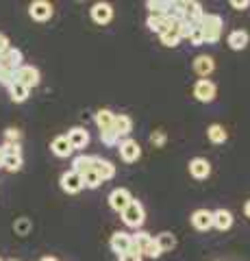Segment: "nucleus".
Listing matches in <instances>:
<instances>
[{
  "instance_id": "obj_32",
  "label": "nucleus",
  "mask_w": 250,
  "mask_h": 261,
  "mask_svg": "<svg viewBox=\"0 0 250 261\" xmlns=\"http://www.w3.org/2000/svg\"><path fill=\"white\" fill-rule=\"evenodd\" d=\"M80 178H83V187H87V190H96L102 183V178L96 170H87L85 174H80Z\"/></svg>"
},
{
  "instance_id": "obj_34",
  "label": "nucleus",
  "mask_w": 250,
  "mask_h": 261,
  "mask_svg": "<svg viewBox=\"0 0 250 261\" xmlns=\"http://www.w3.org/2000/svg\"><path fill=\"white\" fill-rule=\"evenodd\" d=\"M100 142L104 146H118L120 144V137L116 133V128H111V130H100Z\"/></svg>"
},
{
  "instance_id": "obj_11",
  "label": "nucleus",
  "mask_w": 250,
  "mask_h": 261,
  "mask_svg": "<svg viewBox=\"0 0 250 261\" xmlns=\"http://www.w3.org/2000/svg\"><path fill=\"white\" fill-rule=\"evenodd\" d=\"M68 142L72 146V150H85L90 144V133L83 126H74L68 130Z\"/></svg>"
},
{
  "instance_id": "obj_46",
  "label": "nucleus",
  "mask_w": 250,
  "mask_h": 261,
  "mask_svg": "<svg viewBox=\"0 0 250 261\" xmlns=\"http://www.w3.org/2000/svg\"><path fill=\"white\" fill-rule=\"evenodd\" d=\"M0 261H3V259H0Z\"/></svg>"
},
{
  "instance_id": "obj_20",
  "label": "nucleus",
  "mask_w": 250,
  "mask_h": 261,
  "mask_svg": "<svg viewBox=\"0 0 250 261\" xmlns=\"http://www.w3.org/2000/svg\"><path fill=\"white\" fill-rule=\"evenodd\" d=\"M92 170H96V172L100 174L102 181H109V178L116 176V166L111 161L98 157V154H94V166H92Z\"/></svg>"
},
{
  "instance_id": "obj_22",
  "label": "nucleus",
  "mask_w": 250,
  "mask_h": 261,
  "mask_svg": "<svg viewBox=\"0 0 250 261\" xmlns=\"http://www.w3.org/2000/svg\"><path fill=\"white\" fill-rule=\"evenodd\" d=\"M96 126H98V130H111L116 124V113L111 109H100L96 111Z\"/></svg>"
},
{
  "instance_id": "obj_17",
  "label": "nucleus",
  "mask_w": 250,
  "mask_h": 261,
  "mask_svg": "<svg viewBox=\"0 0 250 261\" xmlns=\"http://www.w3.org/2000/svg\"><path fill=\"white\" fill-rule=\"evenodd\" d=\"M189 174L193 178H198V181H205V178L211 174V163L203 157H196L189 161Z\"/></svg>"
},
{
  "instance_id": "obj_25",
  "label": "nucleus",
  "mask_w": 250,
  "mask_h": 261,
  "mask_svg": "<svg viewBox=\"0 0 250 261\" xmlns=\"http://www.w3.org/2000/svg\"><path fill=\"white\" fill-rule=\"evenodd\" d=\"M159 39H161V44L163 46H168V48H174V46H179V42H181V22H174L172 24V29L170 31H165L163 35H159Z\"/></svg>"
},
{
  "instance_id": "obj_33",
  "label": "nucleus",
  "mask_w": 250,
  "mask_h": 261,
  "mask_svg": "<svg viewBox=\"0 0 250 261\" xmlns=\"http://www.w3.org/2000/svg\"><path fill=\"white\" fill-rule=\"evenodd\" d=\"M187 42L191 46H203L205 44V35H203V27H200V24H193L191 27L189 35H187Z\"/></svg>"
},
{
  "instance_id": "obj_5",
  "label": "nucleus",
  "mask_w": 250,
  "mask_h": 261,
  "mask_svg": "<svg viewBox=\"0 0 250 261\" xmlns=\"http://www.w3.org/2000/svg\"><path fill=\"white\" fill-rule=\"evenodd\" d=\"M215 96H217V87L213 81H209V79L196 81V85H193V98L198 102H213Z\"/></svg>"
},
{
  "instance_id": "obj_3",
  "label": "nucleus",
  "mask_w": 250,
  "mask_h": 261,
  "mask_svg": "<svg viewBox=\"0 0 250 261\" xmlns=\"http://www.w3.org/2000/svg\"><path fill=\"white\" fill-rule=\"evenodd\" d=\"M122 220L126 226L131 228H140L144 222H146V211H144V205L140 200H131V205H128L124 211H122Z\"/></svg>"
},
{
  "instance_id": "obj_19",
  "label": "nucleus",
  "mask_w": 250,
  "mask_h": 261,
  "mask_svg": "<svg viewBox=\"0 0 250 261\" xmlns=\"http://www.w3.org/2000/svg\"><path fill=\"white\" fill-rule=\"evenodd\" d=\"M248 42H250V35H248V31H244V29L231 31L229 37H227V44L231 46V50H244V48L248 46Z\"/></svg>"
},
{
  "instance_id": "obj_10",
  "label": "nucleus",
  "mask_w": 250,
  "mask_h": 261,
  "mask_svg": "<svg viewBox=\"0 0 250 261\" xmlns=\"http://www.w3.org/2000/svg\"><path fill=\"white\" fill-rule=\"evenodd\" d=\"M29 13H31V18L33 20L46 22V20L52 18V5L48 3V0H35V3H31Z\"/></svg>"
},
{
  "instance_id": "obj_23",
  "label": "nucleus",
  "mask_w": 250,
  "mask_h": 261,
  "mask_svg": "<svg viewBox=\"0 0 250 261\" xmlns=\"http://www.w3.org/2000/svg\"><path fill=\"white\" fill-rule=\"evenodd\" d=\"M213 226L217 231H229L233 226V214L229 209H215L213 211Z\"/></svg>"
},
{
  "instance_id": "obj_21",
  "label": "nucleus",
  "mask_w": 250,
  "mask_h": 261,
  "mask_svg": "<svg viewBox=\"0 0 250 261\" xmlns=\"http://www.w3.org/2000/svg\"><path fill=\"white\" fill-rule=\"evenodd\" d=\"M22 65V53L18 48H9L3 57H0V68H9V70H18Z\"/></svg>"
},
{
  "instance_id": "obj_29",
  "label": "nucleus",
  "mask_w": 250,
  "mask_h": 261,
  "mask_svg": "<svg viewBox=\"0 0 250 261\" xmlns=\"http://www.w3.org/2000/svg\"><path fill=\"white\" fill-rule=\"evenodd\" d=\"M29 94H31V89L24 87L22 83H18V81H13V83L9 85V96H11L13 102H24L29 98Z\"/></svg>"
},
{
  "instance_id": "obj_36",
  "label": "nucleus",
  "mask_w": 250,
  "mask_h": 261,
  "mask_svg": "<svg viewBox=\"0 0 250 261\" xmlns=\"http://www.w3.org/2000/svg\"><path fill=\"white\" fill-rule=\"evenodd\" d=\"M13 81H15V72H13V70H9V68H0V85L9 87Z\"/></svg>"
},
{
  "instance_id": "obj_40",
  "label": "nucleus",
  "mask_w": 250,
  "mask_h": 261,
  "mask_svg": "<svg viewBox=\"0 0 250 261\" xmlns=\"http://www.w3.org/2000/svg\"><path fill=\"white\" fill-rule=\"evenodd\" d=\"M229 5L233 7V9H237V11H244V9L250 7V0H231Z\"/></svg>"
},
{
  "instance_id": "obj_12",
  "label": "nucleus",
  "mask_w": 250,
  "mask_h": 261,
  "mask_svg": "<svg viewBox=\"0 0 250 261\" xmlns=\"http://www.w3.org/2000/svg\"><path fill=\"white\" fill-rule=\"evenodd\" d=\"M191 226L196 228V231H209V228L213 226V211L209 209H196L191 214Z\"/></svg>"
},
{
  "instance_id": "obj_18",
  "label": "nucleus",
  "mask_w": 250,
  "mask_h": 261,
  "mask_svg": "<svg viewBox=\"0 0 250 261\" xmlns=\"http://www.w3.org/2000/svg\"><path fill=\"white\" fill-rule=\"evenodd\" d=\"M193 70H196V74H198L200 79H207V76L215 70L213 57H209V55H198L196 59H193Z\"/></svg>"
},
{
  "instance_id": "obj_41",
  "label": "nucleus",
  "mask_w": 250,
  "mask_h": 261,
  "mask_svg": "<svg viewBox=\"0 0 250 261\" xmlns=\"http://www.w3.org/2000/svg\"><path fill=\"white\" fill-rule=\"evenodd\" d=\"M9 37H7V35H3V33H0V57H3L7 50H9Z\"/></svg>"
},
{
  "instance_id": "obj_31",
  "label": "nucleus",
  "mask_w": 250,
  "mask_h": 261,
  "mask_svg": "<svg viewBox=\"0 0 250 261\" xmlns=\"http://www.w3.org/2000/svg\"><path fill=\"white\" fill-rule=\"evenodd\" d=\"M157 244H159V248H161V252H168V250H172L174 246H176V238L172 233H168V231H163V233H159L157 235Z\"/></svg>"
},
{
  "instance_id": "obj_15",
  "label": "nucleus",
  "mask_w": 250,
  "mask_h": 261,
  "mask_svg": "<svg viewBox=\"0 0 250 261\" xmlns=\"http://www.w3.org/2000/svg\"><path fill=\"white\" fill-rule=\"evenodd\" d=\"M172 24H174V20L170 15H148V20H146V27L152 33H157V35H163L165 31H170Z\"/></svg>"
},
{
  "instance_id": "obj_8",
  "label": "nucleus",
  "mask_w": 250,
  "mask_h": 261,
  "mask_svg": "<svg viewBox=\"0 0 250 261\" xmlns=\"http://www.w3.org/2000/svg\"><path fill=\"white\" fill-rule=\"evenodd\" d=\"M118 146H120V157H122V161H126V163H135L142 157V146L135 140H131V137L122 140Z\"/></svg>"
},
{
  "instance_id": "obj_43",
  "label": "nucleus",
  "mask_w": 250,
  "mask_h": 261,
  "mask_svg": "<svg viewBox=\"0 0 250 261\" xmlns=\"http://www.w3.org/2000/svg\"><path fill=\"white\" fill-rule=\"evenodd\" d=\"M3 161H5V150H3V146H0V168H3Z\"/></svg>"
},
{
  "instance_id": "obj_38",
  "label": "nucleus",
  "mask_w": 250,
  "mask_h": 261,
  "mask_svg": "<svg viewBox=\"0 0 250 261\" xmlns=\"http://www.w3.org/2000/svg\"><path fill=\"white\" fill-rule=\"evenodd\" d=\"M150 142H152L155 148H163V146H165V133H163V130H155V133L150 135Z\"/></svg>"
},
{
  "instance_id": "obj_24",
  "label": "nucleus",
  "mask_w": 250,
  "mask_h": 261,
  "mask_svg": "<svg viewBox=\"0 0 250 261\" xmlns=\"http://www.w3.org/2000/svg\"><path fill=\"white\" fill-rule=\"evenodd\" d=\"M50 150L57 154V157H61V159L70 157V154L74 152V150H72V146H70V142H68V135H57V137H54L52 144H50Z\"/></svg>"
},
{
  "instance_id": "obj_4",
  "label": "nucleus",
  "mask_w": 250,
  "mask_h": 261,
  "mask_svg": "<svg viewBox=\"0 0 250 261\" xmlns=\"http://www.w3.org/2000/svg\"><path fill=\"white\" fill-rule=\"evenodd\" d=\"M15 81H18V83H22L24 87L33 89V87L39 85V81H42V74H39V70L35 68V65L22 63L20 68L15 70Z\"/></svg>"
},
{
  "instance_id": "obj_30",
  "label": "nucleus",
  "mask_w": 250,
  "mask_h": 261,
  "mask_svg": "<svg viewBox=\"0 0 250 261\" xmlns=\"http://www.w3.org/2000/svg\"><path fill=\"white\" fill-rule=\"evenodd\" d=\"M146 7H148L150 15H168L172 3H170V0H148Z\"/></svg>"
},
{
  "instance_id": "obj_7",
  "label": "nucleus",
  "mask_w": 250,
  "mask_h": 261,
  "mask_svg": "<svg viewBox=\"0 0 250 261\" xmlns=\"http://www.w3.org/2000/svg\"><path fill=\"white\" fill-rule=\"evenodd\" d=\"M131 200H133V196L126 187H116V190L109 194V207L118 211V214H122V211L131 205Z\"/></svg>"
},
{
  "instance_id": "obj_37",
  "label": "nucleus",
  "mask_w": 250,
  "mask_h": 261,
  "mask_svg": "<svg viewBox=\"0 0 250 261\" xmlns=\"http://www.w3.org/2000/svg\"><path fill=\"white\" fill-rule=\"evenodd\" d=\"M144 257H142V252L137 250L135 246L131 248V250H126V252H122V255H118V261H142Z\"/></svg>"
},
{
  "instance_id": "obj_14",
  "label": "nucleus",
  "mask_w": 250,
  "mask_h": 261,
  "mask_svg": "<svg viewBox=\"0 0 250 261\" xmlns=\"http://www.w3.org/2000/svg\"><path fill=\"white\" fill-rule=\"evenodd\" d=\"M183 9H185V22L189 24H200L205 18L203 5L196 3V0H183Z\"/></svg>"
},
{
  "instance_id": "obj_42",
  "label": "nucleus",
  "mask_w": 250,
  "mask_h": 261,
  "mask_svg": "<svg viewBox=\"0 0 250 261\" xmlns=\"http://www.w3.org/2000/svg\"><path fill=\"white\" fill-rule=\"evenodd\" d=\"M244 214H246V218L250 220V200H246V205H244Z\"/></svg>"
},
{
  "instance_id": "obj_45",
  "label": "nucleus",
  "mask_w": 250,
  "mask_h": 261,
  "mask_svg": "<svg viewBox=\"0 0 250 261\" xmlns=\"http://www.w3.org/2000/svg\"><path fill=\"white\" fill-rule=\"evenodd\" d=\"M9 261H15V259H9Z\"/></svg>"
},
{
  "instance_id": "obj_16",
  "label": "nucleus",
  "mask_w": 250,
  "mask_h": 261,
  "mask_svg": "<svg viewBox=\"0 0 250 261\" xmlns=\"http://www.w3.org/2000/svg\"><path fill=\"white\" fill-rule=\"evenodd\" d=\"M111 18H114V7H111L109 3H96L92 7V20L96 24H109Z\"/></svg>"
},
{
  "instance_id": "obj_1",
  "label": "nucleus",
  "mask_w": 250,
  "mask_h": 261,
  "mask_svg": "<svg viewBox=\"0 0 250 261\" xmlns=\"http://www.w3.org/2000/svg\"><path fill=\"white\" fill-rule=\"evenodd\" d=\"M200 27H203L205 44H217V42H220L222 31H224L222 15H217V13H205V18H203V22H200Z\"/></svg>"
},
{
  "instance_id": "obj_44",
  "label": "nucleus",
  "mask_w": 250,
  "mask_h": 261,
  "mask_svg": "<svg viewBox=\"0 0 250 261\" xmlns=\"http://www.w3.org/2000/svg\"><path fill=\"white\" fill-rule=\"evenodd\" d=\"M42 261H57V259H54V257H44Z\"/></svg>"
},
{
  "instance_id": "obj_27",
  "label": "nucleus",
  "mask_w": 250,
  "mask_h": 261,
  "mask_svg": "<svg viewBox=\"0 0 250 261\" xmlns=\"http://www.w3.org/2000/svg\"><path fill=\"white\" fill-rule=\"evenodd\" d=\"M94 166V154H78V157L72 159V170L76 174H85L87 170H92Z\"/></svg>"
},
{
  "instance_id": "obj_13",
  "label": "nucleus",
  "mask_w": 250,
  "mask_h": 261,
  "mask_svg": "<svg viewBox=\"0 0 250 261\" xmlns=\"http://www.w3.org/2000/svg\"><path fill=\"white\" fill-rule=\"evenodd\" d=\"M109 246H111V250H114V252L122 255V252H126V250L133 248V235H128V233H124V231H118V233L111 235Z\"/></svg>"
},
{
  "instance_id": "obj_26",
  "label": "nucleus",
  "mask_w": 250,
  "mask_h": 261,
  "mask_svg": "<svg viewBox=\"0 0 250 261\" xmlns=\"http://www.w3.org/2000/svg\"><path fill=\"white\" fill-rule=\"evenodd\" d=\"M114 128H116L118 137H124V140H126V137L131 135V130H133V120H131V116H126V113H120V116H116Z\"/></svg>"
},
{
  "instance_id": "obj_35",
  "label": "nucleus",
  "mask_w": 250,
  "mask_h": 261,
  "mask_svg": "<svg viewBox=\"0 0 250 261\" xmlns=\"http://www.w3.org/2000/svg\"><path fill=\"white\" fill-rule=\"evenodd\" d=\"M13 228H15V233H18V235H29V231H31V220H29V218L15 220Z\"/></svg>"
},
{
  "instance_id": "obj_2",
  "label": "nucleus",
  "mask_w": 250,
  "mask_h": 261,
  "mask_svg": "<svg viewBox=\"0 0 250 261\" xmlns=\"http://www.w3.org/2000/svg\"><path fill=\"white\" fill-rule=\"evenodd\" d=\"M133 246L142 252V257L157 259V257L163 255V252H161V248H159V244H157V240L152 238L150 233H146V231H137V233L133 235Z\"/></svg>"
},
{
  "instance_id": "obj_9",
  "label": "nucleus",
  "mask_w": 250,
  "mask_h": 261,
  "mask_svg": "<svg viewBox=\"0 0 250 261\" xmlns=\"http://www.w3.org/2000/svg\"><path fill=\"white\" fill-rule=\"evenodd\" d=\"M61 190L66 194H78L80 190H83V178H80V174H76L74 170H68V172H63L61 178Z\"/></svg>"
},
{
  "instance_id": "obj_6",
  "label": "nucleus",
  "mask_w": 250,
  "mask_h": 261,
  "mask_svg": "<svg viewBox=\"0 0 250 261\" xmlns=\"http://www.w3.org/2000/svg\"><path fill=\"white\" fill-rule=\"evenodd\" d=\"M3 150H5L3 168L7 170V172H18V170L22 168V152H20V146H18V144H5Z\"/></svg>"
},
{
  "instance_id": "obj_28",
  "label": "nucleus",
  "mask_w": 250,
  "mask_h": 261,
  "mask_svg": "<svg viewBox=\"0 0 250 261\" xmlns=\"http://www.w3.org/2000/svg\"><path fill=\"white\" fill-rule=\"evenodd\" d=\"M207 137H209V142H213V144H224L229 140V133L222 124H211L207 128Z\"/></svg>"
},
{
  "instance_id": "obj_39",
  "label": "nucleus",
  "mask_w": 250,
  "mask_h": 261,
  "mask_svg": "<svg viewBox=\"0 0 250 261\" xmlns=\"http://www.w3.org/2000/svg\"><path fill=\"white\" fill-rule=\"evenodd\" d=\"M5 137H7V144H13V142L20 140V130H18V128H7Z\"/></svg>"
}]
</instances>
